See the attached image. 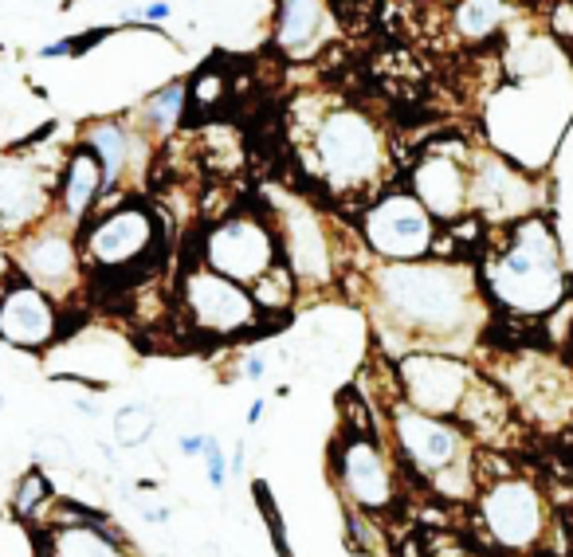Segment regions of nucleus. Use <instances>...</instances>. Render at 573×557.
Returning a JSON list of instances; mask_svg holds the SVG:
<instances>
[{
	"label": "nucleus",
	"instance_id": "7",
	"mask_svg": "<svg viewBox=\"0 0 573 557\" xmlns=\"http://www.w3.org/2000/svg\"><path fill=\"white\" fill-rule=\"evenodd\" d=\"M68 149L9 146L0 149V244H12L24 232L56 216V177Z\"/></svg>",
	"mask_w": 573,
	"mask_h": 557
},
{
	"label": "nucleus",
	"instance_id": "5",
	"mask_svg": "<svg viewBox=\"0 0 573 557\" xmlns=\"http://www.w3.org/2000/svg\"><path fill=\"white\" fill-rule=\"evenodd\" d=\"M476 519L484 538L503 554H538L550 538V499L535 475L518 468H484L476 471Z\"/></svg>",
	"mask_w": 573,
	"mask_h": 557
},
{
	"label": "nucleus",
	"instance_id": "13",
	"mask_svg": "<svg viewBox=\"0 0 573 557\" xmlns=\"http://www.w3.org/2000/svg\"><path fill=\"white\" fill-rule=\"evenodd\" d=\"M201 264L208 271L243 283L252 291L263 275L275 271L283 264L279 259V244H275V232L267 220L248 213L224 216L216 220L208 232L201 235Z\"/></svg>",
	"mask_w": 573,
	"mask_h": 557
},
{
	"label": "nucleus",
	"instance_id": "29",
	"mask_svg": "<svg viewBox=\"0 0 573 557\" xmlns=\"http://www.w3.org/2000/svg\"><path fill=\"white\" fill-rule=\"evenodd\" d=\"M130 16H142V20H150V24H157V20H169V16H174V9H169V0H150L146 9L130 12Z\"/></svg>",
	"mask_w": 573,
	"mask_h": 557
},
{
	"label": "nucleus",
	"instance_id": "16",
	"mask_svg": "<svg viewBox=\"0 0 573 557\" xmlns=\"http://www.w3.org/2000/svg\"><path fill=\"white\" fill-rule=\"evenodd\" d=\"M471 173V216L491 228H506L523 220V216L542 213V193L515 161H506L503 154L479 149L467 161Z\"/></svg>",
	"mask_w": 573,
	"mask_h": 557
},
{
	"label": "nucleus",
	"instance_id": "22",
	"mask_svg": "<svg viewBox=\"0 0 573 557\" xmlns=\"http://www.w3.org/2000/svg\"><path fill=\"white\" fill-rule=\"evenodd\" d=\"M56 483H51L48 468H39V463H32V468H24L16 475V483H12L9 491V514L12 522H20V526L28 530H39L44 526V519H48L51 502H56Z\"/></svg>",
	"mask_w": 573,
	"mask_h": 557
},
{
	"label": "nucleus",
	"instance_id": "24",
	"mask_svg": "<svg viewBox=\"0 0 573 557\" xmlns=\"http://www.w3.org/2000/svg\"><path fill=\"white\" fill-rule=\"evenodd\" d=\"M506 20H511V4H503V0H456V9H452V24L471 44L496 39Z\"/></svg>",
	"mask_w": 573,
	"mask_h": 557
},
{
	"label": "nucleus",
	"instance_id": "20",
	"mask_svg": "<svg viewBox=\"0 0 573 557\" xmlns=\"http://www.w3.org/2000/svg\"><path fill=\"white\" fill-rule=\"evenodd\" d=\"M36 538L39 557H134L103 510L79 522H48L36 530Z\"/></svg>",
	"mask_w": 573,
	"mask_h": 557
},
{
	"label": "nucleus",
	"instance_id": "11",
	"mask_svg": "<svg viewBox=\"0 0 573 557\" xmlns=\"http://www.w3.org/2000/svg\"><path fill=\"white\" fill-rule=\"evenodd\" d=\"M177 306L186 314V323L204 338H240L260 326L263 311L243 283H232L224 275L208 271L204 264L189 267L177 287Z\"/></svg>",
	"mask_w": 573,
	"mask_h": 557
},
{
	"label": "nucleus",
	"instance_id": "14",
	"mask_svg": "<svg viewBox=\"0 0 573 557\" xmlns=\"http://www.w3.org/2000/svg\"><path fill=\"white\" fill-rule=\"evenodd\" d=\"M272 232L275 244H279V259L291 271L295 287L319 291V287L334 283V247L319 213H311L302 201H291V196H275Z\"/></svg>",
	"mask_w": 573,
	"mask_h": 557
},
{
	"label": "nucleus",
	"instance_id": "26",
	"mask_svg": "<svg viewBox=\"0 0 573 557\" xmlns=\"http://www.w3.org/2000/svg\"><path fill=\"white\" fill-rule=\"evenodd\" d=\"M201 468H204V480L213 483V491H224V483H228V460H224V448L216 436H204Z\"/></svg>",
	"mask_w": 573,
	"mask_h": 557
},
{
	"label": "nucleus",
	"instance_id": "27",
	"mask_svg": "<svg viewBox=\"0 0 573 557\" xmlns=\"http://www.w3.org/2000/svg\"><path fill=\"white\" fill-rule=\"evenodd\" d=\"M110 36V28H95V32H79V36H68V51H71V59H79V56H87L95 44H103V39Z\"/></svg>",
	"mask_w": 573,
	"mask_h": 557
},
{
	"label": "nucleus",
	"instance_id": "19",
	"mask_svg": "<svg viewBox=\"0 0 573 557\" xmlns=\"http://www.w3.org/2000/svg\"><path fill=\"white\" fill-rule=\"evenodd\" d=\"M103 201H107V181H103L98 157L87 146L71 142L56 177V216L79 232L103 208Z\"/></svg>",
	"mask_w": 573,
	"mask_h": 557
},
{
	"label": "nucleus",
	"instance_id": "28",
	"mask_svg": "<svg viewBox=\"0 0 573 557\" xmlns=\"http://www.w3.org/2000/svg\"><path fill=\"white\" fill-rule=\"evenodd\" d=\"M201 448H204V432H186V436H177V451H181L186 460H201Z\"/></svg>",
	"mask_w": 573,
	"mask_h": 557
},
{
	"label": "nucleus",
	"instance_id": "4",
	"mask_svg": "<svg viewBox=\"0 0 573 557\" xmlns=\"http://www.w3.org/2000/svg\"><path fill=\"white\" fill-rule=\"evenodd\" d=\"M389 428H393L397 456L417 471V480L425 487H432L437 495L456 502H467L476 495L479 448L476 436L464 424L444 421V416H428V412L393 397Z\"/></svg>",
	"mask_w": 573,
	"mask_h": 557
},
{
	"label": "nucleus",
	"instance_id": "23",
	"mask_svg": "<svg viewBox=\"0 0 573 557\" xmlns=\"http://www.w3.org/2000/svg\"><path fill=\"white\" fill-rule=\"evenodd\" d=\"M186 98H189V83L186 78H174L166 87L150 90L134 110V126L150 137V142H166L177 130L181 114H186Z\"/></svg>",
	"mask_w": 573,
	"mask_h": 557
},
{
	"label": "nucleus",
	"instance_id": "2",
	"mask_svg": "<svg viewBox=\"0 0 573 557\" xmlns=\"http://www.w3.org/2000/svg\"><path fill=\"white\" fill-rule=\"evenodd\" d=\"M484 294L499 311L518 318H542L565 299V264L554 225L546 213L523 216L515 225L496 228L484 255Z\"/></svg>",
	"mask_w": 573,
	"mask_h": 557
},
{
	"label": "nucleus",
	"instance_id": "9",
	"mask_svg": "<svg viewBox=\"0 0 573 557\" xmlns=\"http://www.w3.org/2000/svg\"><path fill=\"white\" fill-rule=\"evenodd\" d=\"M331 475L342 502L358 507L361 514H389L397 502V471L370 428L342 424L331 444Z\"/></svg>",
	"mask_w": 573,
	"mask_h": 557
},
{
	"label": "nucleus",
	"instance_id": "30",
	"mask_svg": "<svg viewBox=\"0 0 573 557\" xmlns=\"http://www.w3.org/2000/svg\"><path fill=\"white\" fill-rule=\"evenodd\" d=\"M267 377V358L263 353H248V362H243V382H263Z\"/></svg>",
	"mask_w": 573,
	"mask_h": 557
},
{
	"label": "nucleus",
	"instance_id": "17",
	"mask_svg": "<svg viewBox=\"0 0 573 557\" xmlns=\"http://www.w3.org/2000/svg\"><path fill=\"white\" fill-rule=\"evenodd\" d=\"M471 154H452V149H428L413 169V189L420 205L437 225H459L471 216V173H467Z\"/></svg>",
	"mask_w": 573,
	"mask_h": 557
},
{
	"label": "nucleus",
	"instance_id": "3",
	"mask_svg": "<svg viewBox=\"0 0 573 557\" xmlns=\"http://www.w3.org/2000/svg\"><path fill=\"white\" fill-rule=\"evenodd\" d=\"M307 126V146L302 161L314 173L319 185L331 189L338 201H366V196L385 193L389 146L381 126L366 110L350 102H322Z\"/></svg>",
	"mask_w": 573,
	"mask_h": 557
},
{
	"label": "nucleus",
	"instance_id": "18",
	"mask_svg": "<svg viewBox=\"0 0 573 557\" xmlns=\"http://www.w3.org/2000/svg\"><path fill=\"white\" fill-rule=\"evenodd\" d=\"M79 146H87L103 166V181H107V201H122V189L138 173V166L146 161V149L154 146L142 130L134 126V118H95L79 130Z\"/></svg>",
	"mask_w": 573,
	"mask_h": 557
},
{
	"label": "nucleus",
	"instance_id": "31",
	"mask_svg": "<svg viewBox=\"0 0 573 557\" xmlns=\"http://www.w3.org/2000/svg\"><path fill=\"white\" fill-rule=\"evenodd\" d=\"M12 275V255H9V244H0V283Z\"/></svg>",
	"mask_w": 573,
	"mask_h": 557
},
{
	"label": "nucleus",
	"instance_id": "6",
	"mask_svg": "<svg viewBox=\"0 0 573 557\" xmlns=\"http://www.w3.org/2000/svg\"><path fill=\"white\" fill-rule=\"evenodd\" d=\"M157 247H162V220L138 196H122L115 205H103L87 225L79 228V255H83L87 279L91 275L134 271Z\"/></svg>",
	"mask_w": 573,
	"mask_h": 557
},
{
	"label": "nucleus",
	"instance_id": "32",
	"mask_svg": "<svg viewBox=\"0 0 573 557\" xmlns=\"http://www.w3.org/2000/svg\"><path fill=\"white\" fill-rule=\"evenodd\" d=\"M263 412H267V401H252V409H248V428H255V424L263 421Z\"/></svg>",
	"mask_w": 573,
	"mask_h": 557
},
{
	"label": "nucleus",
	"instance_id": "10",
	"mask_svg": "<svg viewBox=\"0 0 573 557\" xmlns=\"http://www.w3.org/2000/svg\"><path fill=\"white\" fill-rule=\"evenodd\" d=\"M9 255L12 271L24 275L39 291H48L59 306H68L87 283L83 255H79V232L71 225H63L59 216H51V220L24 232L20 240H12Z\"/></svg>",
	"mask_w": 573,
	"mask_h": 557
},
{
	"label": "nucleus",
	"instance_id": "8",
	"mask_svg": "<svg viewBox=\"0 0 573 557\" xmlns=\"http://www.w3.org/2000/svg\"><path fill=\"white\" fill-rule=\"evenodd\" d=\"M393 382H397V397L405 404L428 412V416L459 421L476 389L484 385V377L459 353L408 350L393 365Z\"/></svg>",
	"mask_w": 573,
	"mask_h": 557
},
{
	"label": "nucleus",
	"instance_id": "12",
	"mask_svg": "<svg viewBox=\"0 0 573 557\" xmlns=\"http://www.w3.org/2000/svg\"><path fill=\"white\" fill-rule=\"evenodd\" d=\"M361 235L381 264H413L437 247V220L408 189H385L361 213Z\"/></svg>",
	"mask_w": 573,
	"mask_h": 557
},
{
	"label": "nucleus",
	"instance_id": "33",
	"mask_svg": "<svg viewBox=\"0 0 573 557\" xmlns=\"http://www.w3.org/2000/svg\"><path fill=\"white\" fill-rule=\"evenodd\" d=\"M503 4H511V9H515V4H526V0H503Z\"/></svg>",
	"mask_w": 573,
	"mask_h": 557
},
{
	"label": "nucleus",
	"instance_id": "36",
	"mask_svg": "<svg viewBox=\"0 0 573 557\" xmlns=\"http://www.w3.org/2000/svg\"><path fill=\"white\" fill-rule=\"evenodd\" d=\"M0 350H4V346H0Z\"/></svg>",
	"mask_w": 573,
	"mask_h": 557
},
{
	"label": "nucleus",
	"instance_id": "21",
	"mask_svg": "<svg viewBox=\"0 0 573 557\" xmlns=\"http://www.w3.org/2000/svg\"><path fill=\"white\" fill-rule=\"evenodd\" d=\"M326 28V0H279L275 39L291 59L311 56Z\"/></svg>",
	"mask_w": 573,
	"mask_h": 557
},
{
	"label": "nucleus",
	"instance_id": "35",
	"mask_svg": "<svg viewBox=\"0 0 573 557\" xmlns=\"http://www.w3.org/2000/svg\"><path fill=\"white\" fill-rule=\"evenodd\" d=\"M440 557H464V554H440Z\"/></svg>",
	"mask_w": 573,
	"mask_h": 557
},
{
	"label": "nucleus",
	"instance_id": "34",
	"mask_svg": "<svg viewBox=\"0 0 573 557\" xmlns=\"http://www.w3.org/2000/svg\"><path fill=\"white\" fill-rule=\"evenodd\" d=\"M0 412H4V392H0Z\"/></svg>",
	"mask_w": 573,
	"mask_h": 557
},
{
	"label": "nucleus",
	"instance_id": "1",
	"mask_svg": "<svg viewBox=\"0 0 573 557\" xmlns=\"http://www.w3.org/2000/svg\"><path fill=\"white\" fill-rule=\"evenodd\" d=\"M370 294L373 318L389 338L413 342V350L452 353L456 346H471L487 318V294L476 271L444 259L373 267Z\"/></svg>",
	"mask_w": 573,
	"mask_h": 557
},
{
	"label": "nucleus",
	"instance_id": "25",
	"mask_svg": "<svg viewBox=\"0 0 573 557\" xmlns=\"http://www.w3.org/2000/svg\"><path fill=\"white\" fill-rule=\"evenodd\" d=\"M110 432H115V448H122V451L146 448V444L154 440V432H157L154 404H146V401L122 404V409L110 416Z\"/></svg>",
	"mask_w": 573,
	"mask_h": 557
},
{
	"label": "nucleus",
	"instance_id": "15",
	"mask_svg": "<svg viewBox=\"0 0 573 557\" xmlns=\"http://www.w3.org/2000/svg\"><path fill=\"white\" fill-rule=\"evenodd\" d=\"M63 311L48 291L12 271L0 283V346L44 358L63 342Z\"/></svg>",
	"mask_w": 573,
	"mask_h": 557
}]
</instances>
